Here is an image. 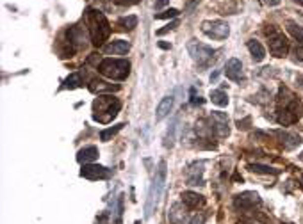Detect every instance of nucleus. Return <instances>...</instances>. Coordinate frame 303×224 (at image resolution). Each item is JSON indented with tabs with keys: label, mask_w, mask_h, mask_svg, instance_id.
I'll list each match as a JSON object with an SVG mask.
<instances>
[{
	"label": "nucleus",
	"mask_w": 303,
	"mask_h": 224,
	"mask_svg": "<svg viewBox=\"0 0 303 224\" xmlns=\"http://www.w3.org/2000/svg\"><path fill=\"white\" fill-rule=\"evenodd\" d=\"M86 23H88L89 34H91V41L95 45H102L103 41L109 37L111 34V25L105 20L100 11L95 9H88L86 11Z\"/></svg>",
	"instance_id": "nucleus-1"
},
{
	"label": "nucleus",
	"mask_w": 303,
	"mask_h": 224,
	"mask_svg": "<svg viewBox=\"0 0 303 224\" xmlns=\"http://www.w3.org/2000/svg\"><path fill=\"white\" fill-rule=\"evenodd\" d=\"M121 103L114 96H100L93 103V117L100 123H109L120 112Z\"/></svg>",
	"instance_id": "nucleus-2"
},
{
	"label": "nucleus",
	"mask_w": 303,
	"mask_h": 224,
	"mask_svg": "<svg viewBox=\"0 0 303 224\" xmlns=\"http://www.w3.org/2000/svg\"><path fill=\"white\" fill-rule=\"evenodd\" d=\"M98 72L111 80H123L130 73V63L125 59H105L98 64Z\"/></svg>",
	"instance_id": "nucleus-3"
},
{
	"label": "nucleus",
	"mask_w": 303,
	"mask_h": 224,
	"mask_svg": "<svg viewBox=\"0 0 303 224\" xmlns=\"http://www.w3.org/2000/svg\"><path fill=\"white\" fill-rule=\"evenodd\" d=\"M164 182H166V162L162 160L155 173V178H153V184H152V187H150V192H148L147 217H150L153 208H155L157 201H159V197H160V192H162V188H164Z\"/></svg>",
	"instance_id": "nucleus-4"
},
{
	"label": "nucleus",
	"mask_w": 303,
	"mask_h": 224,
	"mask_svg": "<svg viewBox=\"0 0 303 224\" xmlns=\"http://www.w3.org/2000/svg\"><path fill=\"white\" fill-rule=\"evenodd\" d=\"M266 36H267V45H269V52H271L275 57H284L289 52V41L284 36V32H280L275 25H269L266 29Z\"/></svg>",
	"instance_id": "nucleus-5"
},
{
	"label": "nucleus",
	"mask_w": 303,
	"mask_h": 224,
	"mask_svg": "<svg viewBox=\"0 0 303 224\" xmlns=\"http://www.w3.org/2000/svg\"><path fill=\"white\" fill-rule=\"evenodd\" d=\"M187 52L193 57L198 66H209L214 61V55H216V50H212L210 46L203 45V43H198V41H189L187 43Z\"/></svg>",
	"instance_id": "nucleus-6"
},
{
	"label": "nucleus",
	"mask_w": 303,
	"mask_h": 224,
	"mask_svg": "<svg viewBox=\"0 0 303 224\" xmlns=\"http://www.w3.org/2000/svg\"><path fill=\"white\" fill-rule=\"evenodd\" d=\"M302 114H303V105L298 102V100H293V102H289L280 112H278L276 121L280 123V125H284V126L285 125H293V123H296L300 117H302Z\"/></svg>",
	"instance_id": "nucleus-7"
},
{
	"label": "nucleus",
	"mask_w": 303,
	"mask_h": 224,
	"mask_svg": "<svg viewBox=\"0 0 303 224\" xmlns=\"http://www.w3.org/2000/svg\"><path fill=\"white\" fill-rule=\"evenodd\" d=\"M202 31L212 39H225L230 34V29L221 20H214V22H203L202 23Z\"/></svg>",
	"instance_id": "nucleus-8"
},
{
	"label": "nucleus",
	"mask_w": 303,
	"mask_h": 224,
	"mask_svg": "<svg viewBox=\"0 0 303 224\" xmlns=\"http://www.w3.org/2000/svg\"><path fill=\"white\" fill-rule=\"evenodd\" d=\"M209 126L212 130V135L216 137H227L228 135V117L223 112H212L209 116Z\"/></svg>",
	"instance_id": "nucleus-9"
},
{
	"label": "nucleus",
	"mask_w": 303,
	"mask_h": 224,
	"mask_svg": "<svg viewBox=\"0 0 303 224\" xmlns=\"http://www.w3.org/2000/svg\"><path fill=\"white\" fill-rule=\"evenodd\" d=\"M80 176L88 180H105L111 176V171L103 166H97V164H88V166L82 167L80 171Z\"/></svg>",
	"instance_id": "nucleus-10"
},
{
	"label": "nucleus",
	"mask_w": 303,
	"mask_h": 224,
	"mask_svg": "<svg viewBox=\"0 0 303 224\" xmlns=\"http://www.w3.org/2000/svg\"><path fill=\"white\" fill-rule=\"evenodd\" d=\"M234 205H236V208H241V210H253L255 206L260 205V197H258L257 192H243L236 197Z\"/></svg>",
	"instance_id": "nucleus-11"
},
{
	"label": "nucleus",
	"mask_w": 303,
	"mask_h": 224,
	"mask_svg": "<svg viewBox=\"0 0 303 224\" xmlns=\"http://www.w3.org/2000/svg\"><path fill=\"white\" fill-rule=\"evenodd\" d=\"M203 162H195L187 167L186 171V180L187 185H203Z\"/></svg>",
	"instance_id": "nucleus-12"
},
{
	"label": "nucleus",
	"mask_w": 303,
	"mask_h": 224,
	"mask_svg": "<svg viewBox=\"0 0 303 224\" xmlns=\"http://www.w3.org/2000/svg\"><path fill=\"white\" fill-rule=\"evenodd\" d=\"M225 75H227V78H230L234 82H241L245 78V75H243V64H241L239 59L227 61V64H225Z\"/></svg>",
	"instance_id": "nucleus-13"
},
{
	"label": "nucleus",
	"mask_w": 303,
	"mask_h": 224,
	"mask_svg": "<svg viewBox=\"0 0 303 224\" xmlns=\"http://www.w3.org/2000/svg\"><path fill=\"white\" fill-rule=\"evenodd\" d=\"M168 219L171 224H184L187 223V212L180 203H175L171 208H169V214H168Z\"/></svg>",
	"instance_id": "nucleus-14"
},
{
	"label": "nucleus",
	"mask_w": 303,
	"mask_h": 224,
	"mask_svg": "<svg viewBox=\"0 0 303 224\" xmlns=\"http://www.w3.org/2000/svg\"><path fill=\"white\" fill-rule=\"evenodd\" d=\"M275 134L278 135V139L282 141L285 149H294L300 143H302V139H300L296 134H289V132H284V130H278V132H275Z\"/></svg>",
	"instance_id": "nucleus-15"
},
{
	"label": "nucleus",
	"mask_w": 303,
	"mask_h": 224,
	"mask_svg": "<svg viewBox=\"0 0 303 224\" xmlns=\"http://www.w3.org/2000/svg\"><path fill=\"white\" fill-rule=\"evenodd\" d=\"M103 50H105L107 54H112V55H125L130 50V45L127 43V41L118 39V41H112V43H109V45H107Z\"/></svg>",
	"instance_id": "nucleus-16"
},
{
	"label": "nucleus",
	"mask_w": 303,
	"mask_h": 224,
	"mask_svg": "<svg viewBox=\"0 0 303 224\" xmlns=\"http://www.w3.org/2000/svg\"><path fill=\"white\" fill-rule=\"evenodd\" d=\"M182 201L184 205L187 206V208H200V206L205 205V199L203 196H200V194H195V192H184L182 194Z\"/></svg>",
	"instance_id": "nucleus-17"
},
{
	"label": "nucleus",
	"mask_w": 303,
	"mask_h": 224,
	"mask_svg": "<svg viewBox=\"0 0 303 224\" xmlns=\"http://www.w3.org/2000/svg\"><path fill=\"white\" fill-rule=\"evenodd\" d=\"M97 158H98V149L95 146H86V148H82L77 153V160L80 164H88V162H93Z\"/></svg>",
	"instance_id": "nucleus-18"
},
{
	"label": "nucleus",
	"mask_w": 303,
	"mask_h": 224,
	"mask_svg": "<svg viewBox=\"0 0 303 224\" xmlns=\"http://www.w3.org/2000/svg\"><path fill=\"white\" fill-rule=\"evenodd\" d=\"M248 50H250V54H252V57H253L255 63H260V61L266 57V50H264V46L255 39L248 41Z\"/></svg>",
	"instance_id": "nucleus-19"
},
{
	"label": "nucleus",
	"mask_w": 303,
	"mask_h": 224,
	"mask_svg": "<svg viewBox=\"0 0 303 224\" xmlns=\"http://www.w3.org/2000/svg\"><path fill=\"white\" fill-rule=\"evenodd\" d=\"M171 109H173V98H171V96L162 98V102H160L159 107H157V121L164 119L169 112H171Z\"/></svg>",
	"instance_id": "nucleus-20"
},
{
	"label": "nucleus",
	"mask_w": 303,
	"mask_h": 224,
	"mask_svg": "<svg viewBox=\"0 0 303 224\" xmlns=\"http://www.w3.org/2000/svg\"><path fill=\"white\" fill-rule=\"evenodd\" d=\"M89 89L93 91V93H102V91H118L120 89V85L105 84V82H102V80H91Z\"/></svg>",
	"instance_id": "nucleus-21"
},
{
	"label": "nucleus",
	"mask_w": 303,
	"mask_h": 224,
	"mask_svg": "<svg viewBox=\"0 0 303 224\" xmlns=\"http://www.w3.org/2000/svg\"><path fill=\"white\" fill-rule=\"evenodd\" d=\"M82 84H84V82L80 78V73H73V75H70L66 80H64L61 89H75V87H80Z\"/></svg>",
	"instance_id": "nucleus-22"
},
{
	"label": "nucleus",
	"mask_w": 303,
	"mask_h": 224,
	"mask_svg": "<svg viewBox=\"0 0 303 224\" xmlns=\"http://www.w3.org/2000/svg\"><path fill=\"white\" fill-rule=\"evenodd\" d=\"M210 102L216 103L218 107H225V105L228 103V96H227V93L221 89L212 91V93H210Z\"/></svg>",
	"instance_id": "nucleus-23"
},
{
	"label": "nucleus",
	"mask_w": 303,
	"mask_h": 224,
	"mask_svg": "<svg viewBox=\"0 0 303 224\" xmlns=\"http://www.w3.org/2000/svg\"><path fill=\"white\" fill-rule=\"evenodd\" d=\"M250 169L253 173H260V175H278L280 171L278 169H273V167H267V166H260V164H252Z\"/></svg>",
	"instance_id": "nucleus-24"
},
{
	"label": "nucleus",
	"mask_w": 303,
	"mask_h": 224,
	"mask_svg": "<svg viewBox=\"0 0 303 224\" xmlns=\"http://www.w3.org/2000/svg\"><path fill=\"white\" fill-rule=\"evenodd\" d=\"M118 25H121V29H125V31H132L138 25V18L136 16H127V18H121Z\"/></svg>",
	"instance_id": "nucleus-25"
},
{
	"label": "nucleus",
	"mask_w": 303,
	"mask_h": 224,
	"mask_svg": "<svg viewBox=\"0 0 303 224\" xmlns=\"http://www.w3.org/2000/svg\"><path fill=\"white\" fill-rule=\"evenodd\" d=\"M123 126H125V125H121V123H120V125L112 126V128H107V130H103L102 134H100V139H102V141H109V139L112 137V135L118 134V132H120L121 128H123Z\"/></svg>",
	"instance_id": "nucleus-26"
},
{
	"label": "nucleus",
	"mask_w": 303,
	"mask_h": 224,
	"mask_svg": "<svg viewBox=\"0 0 303 224\" xmlns=\"http://www.w3.org/2000/svg\"><path fill=\"white\" fill-rule=\"evenodd\" d=\"M287 25H289V32H291V34H293V36L296 37L298 41H302V43H303V27L296 25L294 22H289Z\"/></svg>",
	"instance_id": "nucleus-27"
},
{
	"label": "nucleus",
	"mask_w": 303,
	"mask_h": 224,
	"mask_svg": "<svg viewBox=\"0 0 303 224\" xmlns=\"http://www.w3.org/2000/svg\"><path fill=\"white\" fill-rule=\"evenodd\" d=\"M177 16H178V11L177 9H168V11H164V13H157L153 18L164 20V18H177Z\"/></svg>",
	"instance_id": "nucleus-28"
},
{
	"label": "nucleus",
	"mask_w": 303,
	"mask_h": 224,
	"mask_svg": "<svg viewBox=\"0 0 303 224\" xmlns=\"http://www.w3.org/2000/svg\"><path fill=\"white\" fill-rule=\"evenodd\" d=\"M294 61H296V63H300L302 64L303 63V46L300 45V46H296V48H294Z\"/></svg>",
	"instance_id": "nucleus-29"
},
{
	"label": "nucleus",
	"mask_w": 303,
	"mask_h": 224,
	"mask_svg": "<svg viewBox=\"0 0 303 224\" xmlns=\"http://www.w3.org/2000/svg\"><path fill=\"white\" fill-rule=\"evenodd\" d=\"M173 132H175V125H171V128L168 130V134H166V139H164V146H166V148L173 144Z\"/></svg>",
	"instance_id": "nucleus-30"
},
{
	"label": "nucleus",
	"mask_w": 303,
	"mask_h": 224,
	"mask_svg": "<svg viewBox=\"0 0 303 224\" xmlns=\"http://www.w3.org/2000/svg\"><path fill=\"white\" fill-rule=\"evenodd\" d=\"M177 25H178V22H171L169 25H166L164 29H159V31H157V34H159V36H162V34H166V32L173 31V29L177 27Z\"/></svg>",
	"instance_id": "nucleus-31"
},
{
	"label": "nucleus",
	"mask_w": 303,
	"mask_h": 224,
	"mask_svg": "<svg viewBox=\"0 0 303 224\" xmlns=\"http://www.w3.org/2000/svg\"><path fill=\"white\" fill-rule=\"evenodd\" d=\"M191 103L193 105H202V103H203V100L195 94V89H191Z\"/></svg>",
	"instance_id": "nucleus-32"
},
{
	"label": "nucleus",
	"mask_w": 303,
	"mask_h": 224,
	"mask_svg": "<svg viewBox=\"0 0 303 224\" xmlns=\"http://www.w3.org/2000/svg\"><path fill=\"white\" fill-rule=\"evenodd\" d=\"M205 223V215L203 214H200V217L198 215H195L193 217V221H191V224H203Z\"/></svg>",
	"instance_id": "nucleus-33"
},
{
	"label": "nucleus",
	"mask_w": 303,
	"mask_h": 224,
	"mask_svg": "<svg viewBox=\"0 0 303 224\" xmlns=\"http://www.w3.org/2000/svg\"><path fill=\"white\" fill-rule=\"evenodd\" d=\"M116 4H121V5H130V4H136L138 0H114Z\"/></svg>",
	"instance_id": "nucleus-34"
},
{
	"label": "nucleus",
	"mask_w": 303,
	"mask_h": 224,
	"mask_svg": "<svg viewBox=\"0 0 303 224\" xmlns=\"http://www.w3.org/2000/svg\"><path fill=\"white\" fill-rule=\"evenodd\" d=\"M262 4L269 5V7H273V5H278V4H280V0H262Z\"/></svg>",
	"instance_id": "nucleus-35"
},
{
	"label": "nucleus",
	"mask_w": 303,
	"mask_h": 224,
	"mask_svg": "<svg viewBox=\"0 0 303 224\" xmlns=\"http://www.w3.org/2000/svg\"><path fill=\"white\" fill-rule=\"evenodd\" d=\"M97 224H107V214L100 215V217H97Z\"/></svg>",
	"instance_id": "nucleus-36"
},
{
	"label": "nucleus",
	"mask_w": 303,
	"mask_h": 224,
	"mask_svg": "<svg viewBox=\"0 0 303 224\" xmlns=\"http://www.w3.org/2000/svg\"><path fill=\"white\" fill-rule=\"evenodd\" d=\"M164 4H168V0H157V4H155V9H160Z\"/></svg>",
	"instance_id": "nucleus-37"
},
{
	"label": "nucleus",
	"mask_w": 303,
	"mask_h": 224,
	"mask_svg": "<svg viewBox=\"0 0 303 224\" xmlns=\"http://www.w3.org/2000/svg\"><path fill=\"white\" fill-rule=\"evenodd\" d=\"M160 48H169V45H166V43H159Z\"/></svg>",
	"instance_id": "nucleus-38"
},
{
	"label": "nucleus",
	"mask_w": 303,
	"mask_h": 224,
	"mask_svg": "<svg viewBox=\"0 0 303 224\" xmlns=\"http://www.w3.org/2000/svg\"><path fill=\"white\" fill-rule=\"evenodd\" d=\"M293 2H296V4H300V5H303V0H293Z\"/></svg>",
	"instance_id": "nucleus-39"
},
{
	"label": "nucleus",
	"mask_w": 303,
	"mask_h": 224,
	"mask_svg": "<svg viewBox=\"0 0 303 224\" xmlns=\"http://www.w3.org/2000/svg\"><path fill=\"white\" fill-rule=\"evenodd\" d=\"M239 224H253V223H239Z\"/></svg>",
	"instance_id": "nucleus-40"
}]
</instances>
